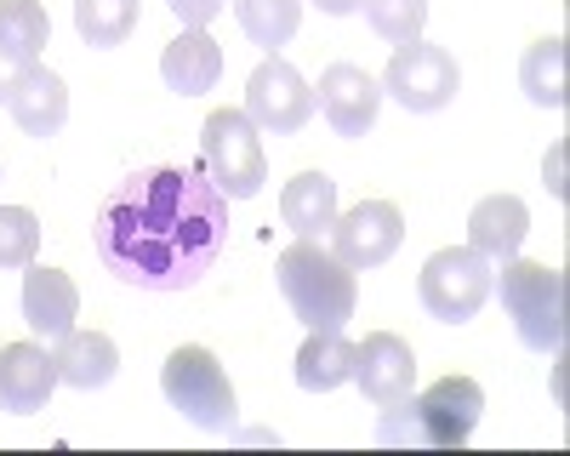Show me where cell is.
<instances>
[{
  "instance_id": "cell-22",
  "label": "cell",
  "mask_w": 570,
  "mask_h": 456,
  "mask_svg": "<svg viewBox=\"0 0 570 456\" xmlns=\"http://www.w3.org/2000/svg\"><path fill=\"white\" fill-rule=\"evenodd\" d=\"M519 80H525V98L542 103V109H564V40L548 34L537 40L525 63H519Z\"/></svg>"
},
{
  "instance_id": "cell-24",
  "label": "cell",
  "mask_w": 570,
  "mask_h": 456,
  "mask_svg": "<svg viewBox=\"0 0 570 456\" xmlns=\"http://www.w3.org/2000/svg\"><path fill=\"white\" fill-rule=\"evenodd\" d=\"M137 0H75V29L86 46H126L137 29Z\"/></svg>"
},
{
  "instance_id": "cell-17",
  "label": "cell",
  "mask_w": 570,
  "mask_h": 456,
  "mask_svg": "<svg viewBox=\"0 0 570 456\" xmlns=\"http://www.w3.org/2000/svg\"><path fill=\"white\" fill-rule=\"evenodd\" d=\"M217 75H223V52H217V40L206 29H183L160 58V80L177 91V98H200V91L217 86Z\"/></svg>"
},
{
  "instance_id": "cell-14",
  "label": "cell",
  "mask_w": 570,
  "mask_h": 456,
  "mask_svg": "<svg viewBox=\"0 0 570 456\" xmlns=\"http://www.w3.org/2000/svg\"><path fill=\"white\" fill-rule=\"evenodd\" d=\"M7 109L29 137H58L63 120H69V86L46 63H29V69H18L7 80Z\"/></svg>"
},
{
  "instance_id": "cell-16",
  "label": "cell",
  "mask_w": 570,
  "mask_h": 456,
  "mask_svg": "<svg viewBox=\"0 0 570 456\" xmlns=\"http://www.w3.org/2000/svg\"><path fill=\"white\" fill-rule=\"evenodd\" d=\"M525 235H531V211H525L519 195H485L480 206H473V217H468V246L480 251L485 262L519 257Z\"/></svg>"
},
{
  "instance_id": "cell-4",
  "label": "cell",
  "mask_w": 570,
  "mask_h": 456,
  "mask_svg": "<svg viewBox=\"0 0 570 456\" xmlns=\"http://www.w3.org/2000/svg\"><path fill=\"white\" fill-rule=\"evenodd\" d=\"M491 291L502 297V314L513 319L519 343L531 354H564V274L548 262H497Z\"/></svg>"
},
{
  "instance_id": "cell-30",
  "label": "cell",
  "mask_w": 570,
  "mask_h": 456,
  "mask_svg": "<svg viewBox=\"0 0 570 456\" xmlns=\"http://www.w3.org/2000/svg\"><path fill=\"white\" fill-rule=\"evenodd\" d=\"M0 103H7V80H0Z\"/></svg>"
},
{
  "instance_id": "cell-13",
  "label": "cell",
  "mask_w": 570,
  "mask_h": 456,
  "mask_svg": "<svg viewBox=\"0 0 570 456\" xmlns=\"http://www.w3.org/2000/svg\"><path fill=\"white\" fill-rule=\"evenodd\" d=\"M52 388H58V359L40 343H7L0 348V410L35 417V410H46Z\"/></svg>"
},
{
  "instance_id": "cell-10",
  "label": "cell",
  "mask_w": 570,
  "mask_h": 456,
  "mask_svg": "<svg viewBox=\"0 0 570 456\" xmlns=\"http://www.w3.org/2000/svg\"><path fill=\"white\" fill-rule=\"evenodd\" d=\"M400 240H405V217L394 200H360L331 222V251L348 268H383L400 251Z\"/></svg>"
},
{
  "instance_id": "cell-23",
  "label": "cell",
  "mask_w": 570,
  "mask_h": 456,
  "mask_svg": "<svg viewBox=\"0 0 570 456\" xmlns=\"http://www.w3.org/2000/svg\"><path fill=\"white\" fill-rule=\"evenodd\" d=\"M234 18H240V29L263 46V52H274V46H285L297 34L303 0H234Z\"/></svg>"
},
{
  "instance_id": "cell-26",
  "label": "cell",
  "mask_w": 570,
  "mask_h": 456,
  "mask_svg": "<svg viewBox=\"0 0 570 456\" xmlns=\"http://www.w3.org/2000/svg\"><path fill=\"white\" fill-rule=\"evenodd\" d=\"M40 251V217L29 206H0V268H29Z\"/></svg>"
},
{
  "instance_id": "cell-28",
  "label": "cell",
  "mask_w": 570,
  "mask_h": 456,
  "mask_svg": "<svg viewBox=\"0 0 570 456\" xmlns=\"http://www.w3.org/2000/svg\"><path fill=\"white\" fill-rule=\"evenodd\" d=\"M314 7H320L325 18H348V12H360V0H314Z\"/></svg>"
},
{
  "instance_id": "cell-3",
  "label": "cell",
  "mask_w": 570,
  "mask_h": 456,
  "mask_svg": "<svg viewBox=\"0 0 570 456\" xmlns=\"http://www.w3.org/2000/svg\"><path fill=\"white\" fill-rule=\"evenodd\" d=\"M480 410H485V388L473 377H440L434 388H422L400 405L383 410V434L389 445H468V434L480 428Z\"/></svg>"
},
{
  "instance_id": "cell-6",
  "label": "cell",
  "mask_w": 570,
  "mask_h": 456,
  "mask_svg": "<svg viewBox=\"0 0 570 456\" xmlns=\"http://www.w3.org/2000/svg\"><path fill=\"white\" fill-rule=\"evenodd\" d=\"M160 394L171 410H183L188 423H200V428H228L234 417H240V399H234V383L228 371L217 365L212 348H171L166 359V371H160Z\"/></svg>"
},
{
  "instance_id": "cell-12",
  "label": "cell",
  "mask_w": 570,
  "mask_h": 456,
  "mask_svg": "<svg viewBox=\"0 0 570 456\" xmlns=\"http://www.w3.org/2000/svg\"><path fill=\"white\" fill-rule=\"evenodd\" d=\"M314 91H320L314 98L320 115L337 126V137H365L376 126V109H383V80L360 63H331Z\"/></svg>"
},
{
  "instance_id": "cell-29",
  "label": "cell",
  "mask_w": 570,
  "mask_h": 456,
  "mask_svg": "<svg viewBox=\"0 0 570 456\" xmlns=\"http://www.w3.org/2000/svg\"><path fill=\"white\" fill-rule=\"evenodd\" d=\"M548 177H553V182H548V189H553V195L564 200V155H553V160H548Z\"/></svg>"
},
{
  "instance_id": "cell-15",
  "label": "cell",
  "mask_w": 570,
  "mask_h": 456,
  "mask_svg": "<svg viewBox=\"0 0 570 456\" xmlns=\"http://www.w3.org/2000/svg\"><path fill=\"white\" fill-rule=\"evenodd\" d=\"M75 314H80V291L63 268H35L23 274V326L40 343H58L75 331Z\"/></svg>"
},
{
  "instance_id": "cell-9",
  "label": "cell",
  "mask_w": 570,
  "mask_h": 456,
  "mask_svg": "<svg viewBox=\"0 0 570 456\" xmlns=\"http://www.w3.org/2000/svg\"><path fill=\"white\" fill-rule=\"evenodd\" d=\"M308 115H314L308 80L285 63V58L268 52V58L252 69V80H246V120H252L257 131H268V137H292V131L308 126Z\"/></svg>"
},
{
  "instance_id": "cell-25",
  "label": "cell",
  "mask_w": 570,
  "mask_h": 456,
  "mask_svg": "<svg viewBox=\"0 0 570 456\" xmlns=\"http://www.w3.org/2000/svg\"><path fill=\"white\" fill-rule=\"evenodd\" d=\"M360 7H365V23L383 34L389 46H411V40H422L428 0H360Z\"/></svg>"
},
{
  "instance_id": "cell-11",
  "label": "cell",
  "mask_w": 570,
  "mask_h": 456,
  "mask_svg": "<svg viewBox=\"0 0 570 456\" xmlns=\"http://www.w3.org/2000/svg\"><path fill=\"white\" fill-rule=\"evenodd\" d=\"M354 383H360V394L376 410L411 399V388H416V354H411V343L394 337V331H371L365 343H354Z\"/></svg>"
},
{
  "instance_id": "cell-19",
  "label": "cell",
  "mask_w": 570,
  "mask_h": 456,
  "mask_svg": "<svg viewBox=\"0 0 570 456\" xmlns=\"http://www.w3.org/2000/svg\"><path fill=\"white\" fill-rule=\"evenodd\" d=\"M279 217L285 228H297V240H320L337 222V182L325 171H297L279 195Z\"/></svg>"
},
{
  "instance_id": "cell-1",
  "label": "cell",
  "mask_w": 570,
  "mask_h": 456,
  "mask_svg": "<svg viewBox=\"0 0 570 456\" xmlns=\"http://www.w3.org/2000/svg\"><path fill=\"white\" fill-rule=\"evenodd\" d=\"M91 246L137 291H188L228 246V200L206 166H137L104 195Z\"/></svg>"
},
{
  "instance_id": "cell-27",
  "label": "cell",
  "mask_w": 570,
  "mask_h": 456,
  "mask_svg": "<svg viewBox=\"0 0 570 456\" xmlns=\"http://www.w3.org/2000/svg\"><path fill=\"white\" fill-rule=\"evenodd\" d=\"M171 12L183 18V29H206L223 12V0H171Z\"/></svg>"
},
{
  "instance_id": "cell-18",
  "label": "cell",
  "mask_w": 570,
  "mask_h": 456,
  "mask_svg": "<svg viewBox=\"0 0 570 456\" xmlns=\"http://www.w3.org/2000/svg\"><path fill=\"white\" fill-rule=\"evenodd\" d=\"M52 359H58V383H69V388H104L120 371V348L109 331H69V337H58Z\"/></svg>"
},
{
  "instance_id": "cell-20",
  "label": "cell",
  "mask_w": 570,
  "mask_h": 456,
  "mask_svg": "<svg viewBox=\"0 0 570 456\" xmlns=\"http://www.w3.org/2000/svg\"><path fill=\"white\" fill-rule=\"evenodd\" d=\"M52 46V18L40 0H0V63L29 69Z\"/></svg>"
},
{
  "instance_id": "cell-2",
  "label": "cell",
  "mask_w": 570,
  "mask_h": 456,
  "mask_svg": "<svg viewBox=\"0 0 570 456\" xmlns=\"http://www.w3.org/2000/svg\"><path fill=\"white\" fill-rule=\"evenodd\" d=\"M274 274H279L285 303H292V314L303 319L308 331H343L348 319H354V303H360L354 268L337 251H325L320 240L285 246L279 262H274Z\"/></svg>"
},
{
  "instance_id": "cell-5",
  "label": "cell",
  "mask_w": 570,
  "mask_h": 456,
  "mask_svg": "<svg viewBox=\"0 0 570 456\" xmlns=\"http://www.w3.org/2000/svg\"><path fill=\"white\" fill-rule=\"evenodd\" d=\"M200 166L217 182L223 200H252L268 182V155L263 137L246 120V109H212L200 126Z\"/></svg>"
},
{
  "instance_id": "cell-21",
  "label": "cell",
  "mask_w": 570,
  "mask_h": 456,
  "mask_svg": "<svg viewBox=\"0 0 570 456\" xmlns=\"http://www.w3.org/2000/svg\"><path fill=\"white\" fill-rule=\"evenodd\" d=\"M297 383L308 394H331L354 383V343L343 331H308V343L297 348Z\"/></svg>"
},
{
  "instance_id": "cell-7",
  "label": "cell",
  "mask_w": 570,
  "mask_h": 456,
  "mask_svg": "<svg viewBox=\"0 0 570 456\" xmlns=\"http://www.w3.org/2000/svg\"><path fill=\"white\" fill-rule=\"evenodd\" d=\"M422 308L445 319V326H468L473 314L491 303V262L473 251V246H445L422 262Z\"/></svg>"
},
{
  "instance_id": "cell-8",
  "label": "cell",
  "mask_w": 570,
  "mask_h": 456,
  "mask_svg": "<svg viewBox=\"0 0 570 456\" xmlns=\"http://www.w3.org/2000/svg\"><path fill=\"white\" fill-rule=\"evenodd\" d=\"M383 91L400 98L411 115H434L445 109L456 91H462V69L445 46H428V40H411V46H394V63L383 75Z\"/></svg>"
}]
</instances>
